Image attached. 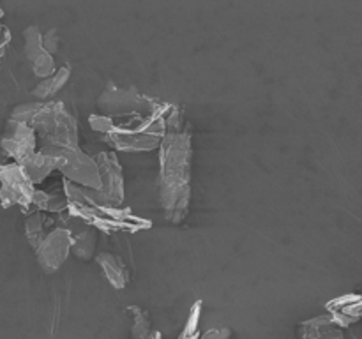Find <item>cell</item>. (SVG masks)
<instances>
[{
    "mask_svg": "<svg viewBox=\"0 0 362 339\" xmlns=\"http://www.w3.org/2000/svg\"><path fill=\"white\" fill-rule=\"evenodd\" d=\"M159 148H161L159 194H161L163 210L170 222L179 225L189 210L191 133L177 106H172L166 115L165 136Z\"/></svg>",
    "mask_w": 362,
    "mask_h": 339,
    "instance_id": "cell-1",
    "label": "cell"
},
{
    "mask_svg": "<svg viewBox=\"0 0 362 339\" xmlns=\"http://www.w3.org/2000/svg\"><path fill=\"white\" fill-rule=\"evenodd\" d=\"M30 127L42 147H78V124L62 102H42Z\"/></svg>",
    "mask_w": 362,
    "mask_h": 339,
    "instance_id": "cell-2",
    "label": "cell"
},
{
    "mask_svg": "<svg viewBox=\"0 0 362 339\" xmlns=\"http://www.w3.org/2000/svg\"><path fill=\"white\" fill-rule=\"evenodd\" d=\"M41 152L52 157L55 170L66 177L67 182L85 189H101V175L95 159L88 157L78 147H41Z\"/></svg>",
    "mask_w": 362,
    "mask_h": 339,
    "instance_id": "cell-3",
    "label": "cell"
},
{
    "mask_svg": "<svg viewBox=\"0 0 362 339\" xmlns=\"http://www.w3.org/2000/svg\"><path fill=\"white\" fill-rule=\"evenodd\" d=\"M95 165L101 175V189H90L92 198L99 205L119 208L124 201V175L119 159L112 152H101L95 157Z\"/></svg>",
    "mask_w": 362,
    "mask_h": 339,
    "instance_id": "cell-4",
    "label": "cell"
},
{
    "mask_svg": "<svg viewBox=\"0 0 362 339\" xmlns=\"http://www.w3.org/2000/svg\"><path fill=\"white\" fill-rule=\"evenodd\" d=\"M0 182H2L0 201H2L4 207H13V205L28 207V205H32L35 187L32 186V182L18 162L0 168Z\"/></svg>",
    "mask_w": 362,
    "mask_h": 339,
    "instance_id": "cell-5",
    "label": "cell"
},
{
    "mask_svg": "<svg viewBox=\"0 0 362 339\" xmlns=\"http://www.w3.org/2000/svg\"><path fill=\"white\" fill-rule=\"evenodd\" d=\"M73 235L67 228H53L45 237L37 251V261L45 272H57L71 253Z\"/></svg>",
    "mask_w": 362,
    "mask_h": 339,
    "instance_id": "cell-6",
    "label": "cell"
},
{
    "mask_svg": "<svg viewBox=\"0 0 362 339\" xmlns=\"http://www.w3.org/2000/svg\"><path fill=\"white\" fill-rule=\"evenodd\" d=\"M2 148L20 165L37 152V138L34 129L27 124L9 120L2 138Z\"/></svg>",
    "mask_w": 362,
    "mask_h": 339,
    "instance_id": "cell-7",
    "label": "cell"
},
{
    "mask_svg": "<svg viewBox=\"0 0 362 339\" xmlns=\"http://www.w3.org/2000/svg\"><path fill=\"white\" fill-rule=\"evenodd\" d=\"M25 37V53L34 66V73L37 76L48 78L55 73V62L53 56L42 46V34L35 27H28L23 34Z\"/></svg>",
    "mask_w": 362,
    "mask_h": 339,
    "instance_id": "cell-8",
    "label": "cell"
},
{
    "mask_svg": "<svg viewBox=\"0 0 362 339\" xmlns=\"http://www.w3.org/2000/svg\"><path fill=\"white\" fill-rule=\"evenodd\" d=\"M303 339H345L341 327L331 318V314L313 318L300 323Z\"/></svg>",
    "mask_w": 362,
    "mask_h": 339,
    "instance_id": "cell-9",
    "label": "cell"
},
{
    "mask_svg": "<svg viewBox=\"0 0 362 339\" xmlns=\"http://www.w3.org/2000/svg\"><path fill=\"white\" fill-rule=\"evenodd\" d=\"M95 261L99 263V267L105 272L106 279L110 281V285L117 290L126 288L127 285V270L124 261L119 256L112 253H101L95 256Z\"/></svg>",
    "mask_w": 362,
    "mask_h": 339,
    "instance_id": "cell-10",
    "label": "cell"
},
{
    "mask_svg": "<svg viewBox=\"0 0 362 339\" xmlns=\"http://www.w3.org/2000/svg\"><path fill=\"white\" fill-rule=\"evenodd\" d=\"M20 166L34 187L37 186V184H41L42 180H45L46 177H48L49 173L55 170L52 157H49V155H46L45 152H41V150H37L34 155H30L28 159H25L23 162H20Z\"/></svg>",
    "mask_w": 362,
    "mask_h": 339,
    "instance_id": "cell-11",
    "label": "cell"
},
{
    "mask_svg": "<svg viewBox=\"0 0 362 339\" xmlns=\"http://www.w3.org/2000/svg\"><path fill=\"white\" fill-rule=\"evenodd\" d=\"M53 225V219L48 218L46 215V212H35V214H32L30 218H28L27 221V226H25V232H27V239L28 242H30L32 247H35L37 249L39 244L45 240V237L48 235V226ZM53 228V226H52Z\"/></svg>",
    "mask_w": 362,
    "mask_h": 339,
    "instance_id": "cell-12",
    "label": "cell"
},
{
    "mask_svg": "<svg viewBox=\"0 0 362 339\" xmlns=\"http://www.w3.org/2000/svg\"><path fill=\"white\" fill-rule=\"evenodd\" d=\"M69 74H71L69 67H60V69L55 71L52 76L45 78V80H42L41 83H39L37 87L32 90V94H34V97H37V99L52 97V95H55L57 92H59L60 88L67 83V80H69Z\"/></svg>",
    "mask_w": 362,
    "mask_h": 339,
    "instance_id": "cell-13",
    "label": "cell"
},
{
    "mask_svg": "<svg viewBox=\"0 0 362 339\" xmlns=\"http://www.w3.org/2000/svg\"><path fill=\"white\" fill-rule=\"evenodd\" d=\"M133 316V328H131V339H161V334L152 327L151 320L140 307H129Z\"/></svg>",
    "mask_w": 362,
    "mask_h": 339,
    "instance_id": "cell-14",
    "label": "cell"
},
{
    "mask_svg": "<svg viewBox=\"0 0 362 339\" xmlns=\"http://www.w3.org/2000/svg\"><path fill=\"white\" fill-rule=\"evenodd\" d=\"M95 246H98V239H95V232L92 228L78 233L76 237H73V242H71V249L80 260H90L94 256Z\"/></svg>",
    "mask_w": 362,
    "mask_h": 339,
    "instance_id": "cell-15",
    "label": "cell"
},
{
    "mask_svg": "<svg viewBox=\"0 0 362 339\" xmlns=\"http://www.w3.org/2000/svg\"><path fill=\"white\" fill-rule=\"evenodd\" d=\"M32 205L37 207L39 212H64L67 210V200L64 194H52L35 189Z\"/></svg>",
    "mask_w": 362,
    "mask_h": 339,
    "instance_id": "cell-16",
    "label": "cell"
},
{
    "mask_svg": "<svg viewBox=\"0 0 362 339\" xmlns=\"http://www.w3.org/2000/svg\"><path fill=\"white\" fill-rule=\"evenodd\" d=\"M41 106H42V102H27V105L18 106V108H14L11 120L30 126V122L34 120V117L37 115V112L41 109Z\"/></svg>",
    "mask_w": 362,
    "mask_h": 339,
    "instance_id": "cell-17",
    "label": "cell"
},
{
    "mask_svg": "<svg viewBox=\"0 0 362 339\" xmlns=\"http://www.w3.org/2000/svg\"><path fill=\"white\" fill-rule=\"evenodd\" d=\"M200 316H202V300H198V302L193 306V309H191L189 320H187L186 328H184L182 335H180L179 339H197Z\"/></svg>",
    "mask_w": 362,
    "mask_h": 339,
    "instance_id": "cell-18",
    "label": "cell"
},
{
    "mask_svg": "<svg viewBox=\"0 0 362 339\" xmlns=\"http://www.w3.org/2000/svg\"><path fill=\"white\" fill-rule=\"evenodd\" d=\"M42 46H45V49L49 55H53V53L59 49V34H57L55 28H52V30H48L46 34H42Z\"/></svg>",
    "mask_w": 362,
    "mask_h": 339,
    "instance_id": "cell-19",
    "label": "cell"
},
{
    "mask_svg": "<svg viewBox=\"0 0 362 339\" xmlns=\"http://www.w3.org/2000/svg\"><path fill=\"white\" fill-rule=\"evenodd\" d=\"M232 335V331L226 327H219V328H211L204 334V339H230Z\"/></svg>",
    "mask_w": 362,
    "mask_h": 339,
    "instance_id": "cell-20",
    "label": "cell"
}]
</instances>
